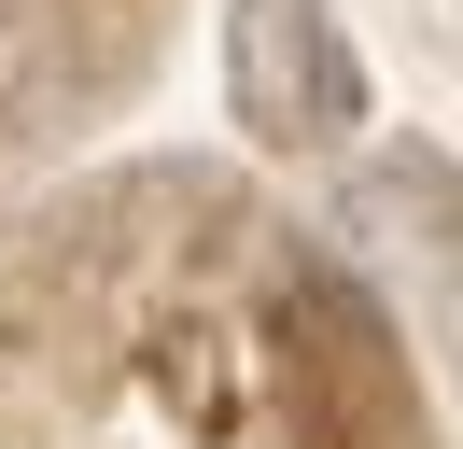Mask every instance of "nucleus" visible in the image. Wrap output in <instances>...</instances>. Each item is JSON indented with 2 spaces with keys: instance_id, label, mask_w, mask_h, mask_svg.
<instances>
[{
  "instance_id": "1",
  "label": "nucleus",
  "mask_w": 463,
  "mask_h": 449,
  "mask_svg": "<svg viewBox=\"0 0 463 449\" xmlns=\"http://www.w3.org/2000/svg\"><path fill=\"white\" fill-rule=\"evenodd\" d=\"M225 112L267 155H323L365 127V56L337 43L323 0H225Z\"/></svg>"
}]
</instances>
